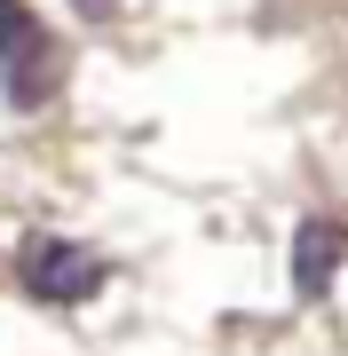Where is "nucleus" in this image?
<instances>
[{
	"mask_svg": "<svg viewBox=\"0 0 348 356\" xmlns=\"http://www.w3.org/2000/svg\"><path fill=\"white\" fill-rule=\"evenodd\" d=\"M56 88H64V40L24 0H0V95H8V111H48Z\"/></svg>",
	"mask_w": 348,
	"mask_h": 356,
	"instance_id": "obj_1",
	"label": "nucleus"
},
{
	"mask_svg": "<svg viewBox=\"0 0 348 356\" xmlns=\"http://www.w3.org/2000/svg\"><path fill=\"white\" fill-rule=\"evenodd\" d=\"M16 277H24L32 301L79 309V301H95V293L111 285V261L95 254V245L64 238V229H40V238H24V261H16Z\"/></svg>",
	"mask_w": 348,
	"mask_h": 356,
	"instance_id": "obj_2",
	"label": "nucleus"
},
{
	"mask_svg": "<svg viewBox=\"0 0 348 356\" xmlns=\"http://www.w3.org/2000/svg\"><path fill=\"white\" fill-rule=\"evenodd\" d=\"M340 261H348V222L309 214L293 229V293H301V301H324V285L340 277Z\"/></svg>",
	"mask_w": 348,
	"mask_h": 356,
	"instance_id": "obj_3",
	"label": "nucleus"
}]
</instances>
